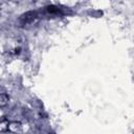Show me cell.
<instances>
[{"label": "cell", "mask_w": 134, "mask_h": 134, "mask_svg": "<svg viewBox=\"0 0 134 134\" xmlns=\"http://www.w3.org/2000/svg\"><path fill=\"white\" fill-rule=\"evenodd\" d=\"M0 98H1V106H2V107H4V106H5V104L8 102V96H6L4 93H2V94H1V96H0Z\"/></svg>", "instance_id": "cell-1"}]
</instances>
